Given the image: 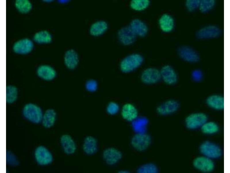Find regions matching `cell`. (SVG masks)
<instances>
[{
    "instance_id": "6da1fadb",
    "label": "cell",
    "mask_w": 230,
    "mask_h": 173,
    "mask_svg": "<svg viewBox=\"0 0 230 173\" xmlns=\"http://www.w3.org/2000/svg\"><path fill=\"white\" fill-rule=\"evenodd\" d=\"M143 61V57L138 54H133L124 58L121 62L120 68L123 72H131L138 68Z\"/></svg>"
},
{
    "instance_id": "7a4b0ae2",
    "label": "cell",
    "mask_w": 230,
    "mask_h": 173,
    "mask_svg": "<svg viewBox=\"0 0 230 173\" xmlns=\"http://www.w3.org/2000/svg\"><path fill=\"white\" fill-rule=\"evenodd\" d=\"M23 114L26 119L34 123H39L42 121V110L35 104L29 103L25 105L23 108Z\"/></svg>"
},
{
    "instance_id": "3957f363",
    "label": "cell",
    "mask_w": 230,
    "mask_h": 173,
    "mask_svg": "<svg viewBox=\"0 0 230 173\" xmlns=\"http://www.w3.org/2000/svg\"><path fill=\"white\" fill-rule=\"evenodd\" d=\"M151 142V138L149 135L145 133H137L132 138L131 144L137 150L143 151L149 146Z\"/></svg>"
},
{
    "instance_id": "277c9868",
    "label": "cell",
    "mask_w": 230,
    "mask_h": 173,
    "mask_svg": "<svg viewBox=\"0 0 230 173\" xmlns=\"http://www.w3.org/2000/svg\"><path fill=\"white\" fill-rule=\"evenodd\" d=\"M161 78L160 70L154 68L150 67L144 69L141 75V79L143 83L152 84L158 82Z\"/></svg>"
},
{
    "instance_id": "5b68a950",
    "label": "cell",
    "mask_w": 230,
    "mask_h": 173,
    "mask_svg": "<svg viewBox=\"0 0 230 173\" xmlns=\"http://www.w3.org/2000/svg\"><path fill=\"white\" fill-rule=\"evenodd\" d=\"M201 153L209 158H216L220 156L221 150L216 144L210 142L206 141L202 143L200 146Z\"/></svg>"
},
{
    "instance_id": "8992f818",
    "label": "cell",
    "mask_w": 230,
    "mask_h": 173,
    "mask_svg": "<svg viewBox=\"0 0 230 173\" xmlns=\"http://www.w3.org/2000/svg\"><path fill=\"white\" fill-rule=\"evenodd\" d=\"M207 120L206 115L203 113H196L189 116L186 119L187 127L189 129H195L202 126Z\"/></svg>"
},
{
    "instance_id": "52a82bcc",
    "label": "cell",
    "mask_w": 230,
    "mask_h": 173,
    "mask_svg": "<svg viewBox=\"0 0 230 173\" xmlns=\"http://www.w3.org/2000/svg\"><path fill=\"white\" fill-rule=\"evenodd\" d=\"M161 78L166 84L172 85L178 80V75L175 70L171 66L166 65L163 66L160 70Z\"/></svg>"
},
{
    "instance_id": "ba28073f",
    "label": "cell",
    "mask_w": 230,
    "mask_h": 173,
    "mask_svg": "<svg viewBox=\"0 0 230 173\" xmlns=\"http://www.w3.org/2000/svg\"><path fill=\"white\" fill-rule=\"evenodd\" d=\"M179 107V103L177 101L169 99L158 105L157 107L156 111L160 115H167L176 111Z\"/></svg>"
},
{
    "instance_id": "9c48e42d",
    "label": "cell",
    "mask_w": 230,
    "mask_h": 173,
    "mask_svg": "<svg viewBox=\"0 0 230 173\" xmlns=\"http://www.w3.org/2000/svg\"><path fill=\"white\" fill-rule=\"evenodd\" d=\"M35 156L38 163L42 165L49 164L53 160V157L51 153L46 148L42 146L36 148L35 152Z\"/></svg>"
},
{
    "instance_id": "30bf717a",
    "label": "cell",
    "mask_w": 230,
    "mask_h": 173,
    "mask_svg": "<svg viewBox=\"0 0 230 173\" xmlns=\"http://www.w3.org/2000/svg\"><path fill=\"white\" fill-rule=\"evenodd\" d=\"M118 35L120 41L122 43L125 45H129L135 42L137 35L130 26H129L124 27L120 30Z\"/></svg>"
},
{
    "instance_id": "8fae6325",
    "label": "cell",
    "mask_w": 230,
    "mask_h": 173,
    "mask_svg": "<svg viewBox=\"0 0 230 173\" xmlns=\"http://www.w3.org/2000/svg\"><path fill=\"white\" fill-rule=\"evenodd\" d=\"M221 33V31L218 27L209 25L199 30L196 33V36L200 39L214 38L218 37Z\"/></svg>"
},
{
    "instance_id": "7c38bea8",
    "label": "cell",
    "mask_w": 230,
    "mask_h": 173,
    "mask_svg": "<svg viewBox=\"0 0 230 173\" xmlns=\"http://www.w3.org/2000/svg\"><path fill=\"white\" fill-rule=\"evenodd\" d=\"M179 56L184 61L190 63H195L199 59L198 53L191 48L187 46H182L179 48Z\"/></svg>"
},
{
    "instance_id": "4fadbf2b",
    "label": "cell",
    "mask_w": 230,
    "mask_h": 173,
    "mask_svg": "<svg viewBox=\"0 0 230 173\" xmlns=\"http://www.w3.org/2000/svg\"><path fill=\"white\" fill-rule=\"evenodd\" d=\"M103 158L106 163L112 165L117 163L122 157V153L117 149L113 148L105 149L103 153Z\"/></svg>"
},
{
    "instance_id": "5bb4252c",
    "label": "cell",
    "mask_w": 230,
    "mask_h": 173,
    "mask_svg": "<svg viewBox=\"0 0 230 173\" xmlns=\"http://www.w3.org/2000/svg\"><path fill=\"white\" fill-rule=\"evenodd\" d=\"M193 165L197 169L205 172L211 171L214 167L213 162L210 158L206 157L196 158L194 161Z\"/></svg>"
},
{
    "instance_id": "9a60e30c",
    "label": "cell",
    "mask_w": 230,
    "mask_h": 173,
    "mask_svg": "<svg viewBox=\"0 0 230 173\" xmlns=\"http://www.w3.org/2000/svg\"><path fill=\"white\" fill-rule=\"evenodd\" d=\"M37 74L39 78L47 81L53 80L56 75L55 69L52 67L47 65L39 66L37 70Z\"/></svg>"
},
{
    "instance_id": "2e32d148",
    "label": "cell",
    "mask_w": 230,
    "mask_h": 173,
    "mask_svg": "<svg viewBox=\"0 0 230 173\" xmlns=\"http://www.w3.org/2000/svg\"><path fill=\"white\" fill-rule=\"evenodd\" d=\"M33 48L32 41L28 39H24L16 42L14 45L13 49L16 53L25 54L30 52Z\"/></svg>"
},
{
    "instance_id": "e0dca14e",
    "label": "cell",
    "mask_w": 230,
    "mask_h": 173,
    "mask_svg": "<svg viewBox=\"0 0 230 173\" xmlns=\"http://www.w3.org/2000/svg\"><path fill=\"white\" fill-rule=\"evenodd\" d=\"M121 115L124 119L132 121L138 117V112L134 105L131 103H127L122 107Z\"/></svg>"
},
{
    "instance_id": "ac0fdd59",
    "label": "cell",
    "mask_w": 230,
    "mask_h": 173,
    "mask_svg": "<svg viewBox=\"0 0 230 173\" xmlns=\"http://www.w3.org/2000/svg\"><path fill=\"white\" fill-rule=\"evenodd\" d=\"M206 102L210 107L216 110H221L224 108V97L220 95L213 94L207 98Z\"/></svg>"
},
{
    "instance_id": "d6986e66",
    "label": "cell",
    "mask_w": 230,
    "mask_h": 173,
    "mask_svg": "<svg viewBox=\"0 0 230 173\" xmlns=\"http://www.w3.org/2000/svg\"><path fill=\"white\" fill-rule=\"evenodd\" d=\"M79 61L78 55L73 49L67 50L65 53L64 62L66 66L70 69H73L77 66Z\"/></svg>"
},
{
    "instance_id": "ffe728a7",
    "label": "cell",
    "mask_w": 230,
    "mask_h": 173,
    "mask_svg": "<svg viewBox=\"0 0 230 173\" xmlns=\"http://www.w3.org/2000/svg\"><path fill=\"white\" fill-rule=\"evenodd\" d=\"M61 143L64 152L67 154L74 153L76 150L75 143L71 137L68 135H63L61 138Z\"/></svg>"
},
{
    "instance_id": "44dd1931",
    "label": "cell",
    "mask_w": 230,
    "mask_h": 173,
    "mask_svg": "<svg viewBox=\"0 0 230 173\" xmlns=\"http://www.w3.org/2000/svg\"><path fill=\"white\" fill-rule=\"evenodd\" d=\"M130 26L136 35L144 37L147 33L148 29L147 26L139 19L133 20L131 22Z\"/></svg>"
},
{
    "instance_id": "7402d4cb",
    "label": "cell",
    "mask_w": 230,
    "mask_h": 173,
    "mask_svg": "<svg viewBox=\"0 0 230 173\" xmlns=\"http://www.w3.org/2000/svg\"><path fill=\"white\" fill-rule=\"evenodd\" d=\"M148 122L145 117H138L132 121V125L134 131L137 133H145Z\"/></svg>"
},
{
    "instance_id": "603a6c76",
    "label": "cell",
    "mask_w": 230,
    "mask_h": 173,
    "mask_svg": "<svg viewBox=\"0 0 230 173\" xmlns=\"http://www.w3.org/2000/svg\"><path fill=\"white\" fill-rule=\"evenodd\" d=\"M159 24L161 29L164 32L171 31L174 27V20L172 17L167 14H164L160 18Z\"/></svg>"
},
{
    "instance_id": "cb8c5ba5",
    "label": "cell",
    "mask_w": 230,
    "mask_h": 173,
    "mask_svg": "<svg viewBox=\"0 0 230 173\" xmlns=\"http://www.w3.org/2000/svg\"><path fill=\"white\" fill-rule=\"evenodd\" d=\"M83 148L85 152L88 155L94 153L97 150L96 140L91 136L86 137L84 141Z\"/></svg>"
},
{
    "instance_id": "d4e9b609",
    "label": "cell",
    "mask_w": 230,
    "mask_h": 173,
    "mask_svg": "<svg viewBox=\"0 0 230 173\" xmlns=\"http://www.w3.org/2000/svg\"><path fill=\"white\" fill-rule=\"evenodd\" d=\"M108 25L104 21H99L93 23L90 27L89 32L93 36H97L103 34L107 30Z\"/></svg>"
},
{
    "instance_id": "484cf974",
    "label": "cell",
    "mask_w": 230,
    "mask_h": 173,
    "mask_svg": "<svg viewBox=\"0 0 230 173\" xmlns=\"http://www.w3.org/2000/svg\"><path fill=\"white\" fill-rule=\"evenodd\" d=\"M56 113L52 109L46 110L43 115L42 121L43 126L46 128H49L54 124L56 118Z\"/></svg>"
},
{
    "instance_id": "4316f807",
    "label": "cell",
    "mask_w": 230,
    "mask_h": 173,
    "mask_svg": "<svg viewBox=\"0 0 230 173\" xmlns=\"http://www.w3.org/2000/svg\"><path fill=\"white\" fill-rule=\"evenodd\" d=\"M18 95V90L13 85H9L6 87V101L8 104H12L17 100Z\"/></svg>"
},
{
    "instance_id": "83f0119b",
    "label": "cell",
    "mask_w": 230,
    "mask_h": 173,
    "mask_svg": "<svg viewBox=\"0 0 230 173\" xmlns=\"http://www.w3.org/2000/svg\"><path fill=\"white\" fill-rule=\"evenodd\" d=\"M34 40L39 44H46L50 42L51 36L47 31H41L36 33L34 36Z\"/></svg>"
},
{
    "instance_id": "f1b7e54d",
    "label": "cell",
    "mask_w": 230,
    "mask_h": 173,
    "mask_svg": "<svg viewBox=\"0 0 230 173\" xmlns=\"http://www.w3.org/2000/svg\"><path fill=\"white\" fill-rule=\"evenodd\" d=\"M15 5L18 11L22 13L28 12L32 7L30 2L27 0H17L16 1Z\"/></svg>"
},
{
    "instance_id": "f546056e",
    "label": "cell",
    "mask_w": 230,
    "mask_h": 173,
    "mask_svg": "<svg viewBox=\"0 0 230 173\" xmlns=\"http://www.w3.org/2000/svg\"><path fill=\"white\" fill-rule=\"evenodd\" d=\"M150 2L148 0H133L130 3L131 7L137 11H141L146 9L149 5Z\"/></svg>"
},
{
    "instance_id": "4dcf8cb0",
    "label": "cell",
    "mask_w": 230,
    "mask_h": 173,
    "mask_svg": "<svg viewBox=\"0 0 230 173\" xmlns=\"http://www.w3.org/2000/svg\"><path fill=\"white\" fill-rule=\"evenodd\" d=\"M137 172L139 173H156L158 172V169L154 164L149 163L141 166Z\"/></svg>"
},
{
    "instance_id": "1f68e13d",
    "label": "cell",
    "mask_w": 230,
    "mask_h": 173,
    "mask_svg": "<svg viewBox=\"0 0 230 173\" xmlns=\"http://www.w3.org/2000/svg\"><path fill=\"white\" fill-rule=\"evenodd\" d=\"M218 125L213 122H206L202 126V131L204 133L206 134L215 133L218 131Z\"/></svg>"
},
{
    "instance_id": "d6a6232c",
    "label": "cell",
    "mask_w": 230,
    "mask_h": 173,
    "mask_svg": "<svg viewBox=\"0 0 230 173\" xmlns=\"http://www.w3.org/2000/svg\"><path fill=\"white\" fill-rule=\"evenodd\" d=\"M215 4V1L213 0H203L200 1L199 8L203 13H206L212 9Z\"/></svg>"
},
{
    "instance_id": "836d02e7",
    "label": "cell",
    "mask_w": 230,
    "mask_h": 173,
    "mask_svg": "<svg viewBox=\"0 0 230 173\" xmlns=\"http://www.w3.org/2000/svg\"><path fill=\"white\" fill-rule=\"evenodd\" d=\"M200 1L198 0H188L186 2V6L188 10L193 11L199 7Z\"/></svg>"
},
{
    "instance_id": "e575fe53",
    "label": "cell",
    "mask_w": 230,
    "mask_h": 173,
    "mask_svg": "<svg viewBox=\"0 0 230 173\" xmlns=\"http://www.w3.org/2000/svg\"><path fill=\"white\" fill-rule=\"evenodd\" d=\"M119 109L118 104L115 102L112 101L109 103L106 109L109 114L113 115L116 114L118 112Z\"/></svg>"
},
{
    "instance_id": "d590c367",
    "label": "cell",
    "mask_w": 230,
    "mask_h": 173,
    "mask_svg": "<svg viewBox=\"0 0 230 173\" xmlns=\"http://www.w3.org/2000/svg\"><path fill=\"white\" fill-rule=\"evenodd\" d=\"M6 155V162L8 164L13 166L18 164V162L16 157L11 152H7Z\"/></svg>"
},
{
    "instance_id": "8d00e7d4",
    "label": "cell",
    "mask_w": 230,
    "mask_h": 173,
    "mask_svg": "<svg viewBox=\"0 0 230 173\" xmlns=\"http://www.w3.org/2000/svg\"><path fill=\"white\" fill-rule=\"evenodd\" d=\"M97 86V82L94 80H88L86 84V87L87 89L90 92L95 91Z\"/></svg>"
},
{
    "instance_id": "74e56055",
    "label": "cell",
    "mask_w": 230,
    "mask_h": 173,
    "mask_svg": "<svg viewBox=\"0 0 230 173\" xmlns=\"http://www.w3.org/2000/svg\"><path fill=\"white\" fill-rule=\"evenodd\" d=\"M192 79L195 82L200 81L203 77V74L200 70L196 69L193 70L191 74Z\"/></svg>"
},
{
    "instance_id": "f35d334b",
    "label": "cell",
    "mask_w": 230,
    "mask_h": 173,
    "mask_svg": "<svg viewBox=\"0 0 230 173\" xmlns=\"http://www.w3.org/2000/svg\"><path fill=\"white\" fill-rule=\"evenodd\" d=\"M118 172L120 173H128L130 172L127 170H122L119 171Z\"/></svg>"
},
{
    "instance_id": "ab89813d",
    "label": "cell",
    "mask_w": 230,
    "mask_h": 173,
    "mask_svg": "<svg viewBox=\"0 0 230 173\" xmlns=\"http://www.w3.org/2000/svg\"><path fill=\"white\" fill-rule=\"evenodd\" d=\"M44 1H45L46 2H51L52 1V0H44Z\"/></svg>"
}]
</instances>
